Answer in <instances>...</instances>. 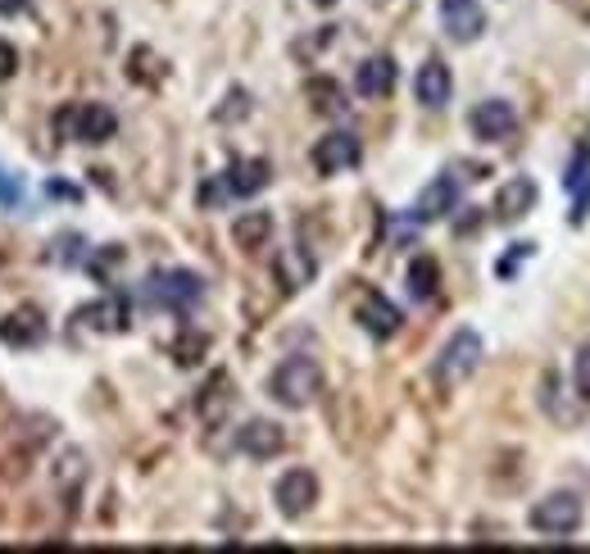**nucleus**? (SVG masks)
<instances>
[{
    "mask_svg": "<svg viewBox=\"0 0 590 554\" xmlns=\"http://www.w3.org/2000/svg\"><path fill=\"white\" fill-rule=\"evenodd\" d=\"M318 391H323V369L309 355L282 360L273 369V377H268V395L277 400V405H286V410H309L314 400H318Z\"/></svg>",
    "mask_w": 590,
    "mask_h": 554,
    "instance_id": "obj_1",
    "label": "nucleus"
},
{
    "mask_svg": "<svg viewBox=\"0 0 590 554\" xmlns=\"http://www.w3.org/2000/svg\"><path fill=\"white\" fill-rule=\"evenodd\" d=\"M145 300H151L155 310L191 314L205 300V282H201V273H191V269H164V273L145 278Z\"/></svg>",
    "mask_w": 590,
    "mask_h": 554,
    "instance_id": "obj_2",
    "label": "nucleus"
},
{
    "mask_svg": "<svg viewBox=\"0 0 590 554\" xmlns=\"http://www.w3.org/2000/svg\"><path fill=\"white\" fill-rule=\"evenodd\" d=\"M477 364H481V336L464 328V332H455L446 341V350H440L436 377H440V386H459V382H468L477 373Z\"/></svg>",
    "mask_w": 590,
    "mask_h": 554,
    "instance_id": "obj_3",
    "label": "nucleus"
},
{
    "mask_svg": "<svg viewBox=\"0 0 590 554\" xmlns=\"http://www.w3.org/2000/svg\"><path fill=\"white\" fill-rule=\"evenodd\" d=\"M527 523L540 532V536H572L581 527V500L559 491V495H546L540 505L527 514Z\"/></svg>",
    "mask_w": 590,
    "mask_h": 554,
    "instance_id": "obj_4",
    "label": "nucleus"
},
{
    "mask_svg": "<svg viewBox=\"0 0 590 554\" xmlns=\"http://www.w3.org/2000/svg\"><path fill=\"white\" fill-rule=\"evenodd\" d=\"M359 160H364V145H359L355 132H327V137L314 145V169H318L323 178L350 173V169H359Z\"/></svg>",
    "mask_w": 590,
    "mask_h": 554,
    "instance_id": "obj_5",
    "label": "nucleus"
},
{
    "mask_svg": "<svg viewBox=\"0 0 590 554\" xmlns=\"http://www.w3.org/2000/svg\"><path fill=\"white\" fill-rule=\"evenodd\" d=\"M318 500V477L309 469H291L282 482H277V510L286 518H305Z\"/></svg>",
    "mask_w": 590,
    "mask_h": 554,
    "instance_id": "obj_6",
    "label": "nucleus"
},
{
    "mask_svg": "<svg viewBox=\"0 0 590 554\" xmlns=\"http://www.w3.org/2000/svg\"><path fill=\"white\" fill-rule=\"evenodd\" d=\"M60 123H69L73 137L87 141V145H101V141H110V137L119 132V119H114V110H105V105H78V110H69Z\"/></svg>",
    "mask_w": 590,
    "mask_h": 554,
    "instance_id": "obj_7",
    "label": "nucleus"
},
{
    "mask_svg": "<svg viewBox=\"0 0 590 554\" xmlns=\"http://www.w3.org/2000/svg\"><path fill=\"white\" fill-rule=\"evenodd\" d=\"M236 450H241V455H251V460H273V455L286 450V432L277 423H268V419H251L236 432Z\"/></svg>",
    "mask_w": 590,
    "mask_h": 554,
    "instance_id": "obj_8",
    "label": "nucleus"
},
{
    "mask_svg": "<svg viewBox=\"0 0 590 554\" xmlns=\"http://www.w3.org/2000/svg\"><path fill=\"white\" fill-rule=\"evenodd\" d=\"M450 210H459V182H455V173H440V178H431V187L418 195L414 219H418V223H436V219H450Z\"/></svg>",
    "mask_w": 590,
    "mask_h": 554,
    "instance_id": "obj_9",
    "label": "nucleus"
},
{
    "mask_svg": "<svg viewBox=\"0 0 590 554\" xmlns=\"http://www.w3.org/2000/svg\"><path fill=\"white\" fill-rule=\"evenodd\" d=\"M468 123H472V132H477L481 141H505V137L518 132V114H513L509 100H481Z\"/></svg>",
    "mask_w": 590,
    "mask_h": 554,
    "instance_id": "obj_10",
    "label": "nucleus"
},
{
    "mask_svg": "<svg viewBox=\"0 0 590 554\" xmlns=\"http://www.w3.org/2000/svg\"><path fill=\"white\" fill-rule=\"evenodd\" d=\"M414 95H418V105H427V110H446L450 95H455L450 69L440 64V60H427V64L418 69V78H414Z\"/></svg>",
    "mask_w": 590,
    "mask_h": 554,
    "instance_id": "obj_11",
    "label": "nucleus"
},
{
    "mask_svg": "<svg viewBox=\"0 0 590 554\" xmlns=\"http://www.w3.org/2000/svg\"><path fill=\"white\" fill-rule=\"evenodd\" d=\"M396 82H400V69H396V60H390V56H373L355 73V91L364 100H386L390 91H396Z\"/></svg>",
    "mask_w": 590,
    "mask_h": 554,
    "instance_id": "obj_12",
    "label": "nucleus"
},
{
    "mask_svg": "<svg viewBox=\"0 0 590 554\" xmlns=\"http://www.w3.org/2000/svg\"><path fill=\"white\" fill-rule=\"evenodd\" d=\"M440 23L455 41H477L486 32V14L477 0H440Z\"/></svg>",
    "mask_w": 590,
    "mask_h": 554,
    "instance_id": "obj_13",
    "label": "nucleus"
},
{
    "mask_svg": "<svg viewBox=\"0 0 590 554\" xmlns=\"http://www.w3.org/2000/svg\"><path fill=\"white\" fill-rule=\"evenodd\" d=\"M273 182V164L268 160H236L223 173V195H260Z\"/></svg>",
    "mask_w": 590,
    "mask_h": 554,
    "instance_id": "obj_14",
    "label": "nucleus"
},
{
    "mask_svg": "<svg viewBox=\"0 0 590 554\" xmlns=\"http://www.w3.org/2000/svg\"><path fill=\"white\" fill-rule=\"evenodd\" d=\"M359 323H364V332H368V336L386 341V336H396V332H400V310L390 305L386 295L368 291V295L359 300Z\"/></svg>",
    "mask_w": 590,
    "mask_h": 554,
    "instance_id": "obj_15",
    "label": "nucleus"
},
{
    "mask_svg": "<svg viewBox=\"0 0 590 554\" xmlns=\"http://www.w3.org/2000/svg\"><path fill=\"white\" fill-rule=\"evenodd\" d=\"M531 210H536V182L531 178H509L500 187V195H496V219L500 223H518Z\"/></svg>",
    "mask_w": 590,
    "mask_h": 554,
    "instance_id": "obj_16",
    "label": "nucleus"
},
{
    "mask_svg": "<svg viewBox=\"0 0 590 554\" xmlns=\"http://www.w3.org/2000/svg\"><path fill=\"white\" fill-rule=\"evenodd\" d=\"M91 332H128V300L123 295H105V300H95V305H87L82 314H78Z\"/></svg>",
    "mask_w": 590,
    "mask_h": 554,
    "instance_id": "obj_17",
    "label": "nucleus"
},
{
    "mask_svg": "<svg viewBox=\"0 0 590 554\" xmlns=\"http://www.w3.org/2000/svg\"><path fill=\"white\" fill-rule=\"evenodd\" d=\"M41 336H45V319H41L37 310H19V314H10V319H0V341H6V345L28 350V345H37Z\"/></svg>",
    "mask_w": 590,
    "mask_h": 554,
    "instance_id": "obj_18",
    "label": "nucleus"
},
{
    "mask_svg": "<svg viewBox=\"0 0 590 554\" xmlns=\"http://www.w3.org/2000/svg\"><path fill=\"white\" fill-rule=\"evenodd\" d=\"M563 187L577 195L572 223H581V219H586V205H590V145H581L577 155H572V164H568V173H563Z\"/></svg>",
    "mask_w": 590,
    "mask_h": 554,
    "instance_id": "obj_19",
    "label": "nucleus"
},
{
    "mask_svg": "<svg viewBox=\"0 0 590 554\" xmlns=\"http://www.w3.org/2000/svg\"><path fill=\"white\" fill-rule=\"evenodd\" d=\"M268 236H273V214L268 210H251V214H241L232 223V241L241 250H260V245H268Z\"/></svg>",
    "mask_w": 590,
    "mask_h": 554,
    "instance_id": "obj_20",
    "label": "nucleus"
},
{
    "mask_svg": "<svg viewBox=\"0 0 590 554\" xmlns=\"http://www.w3.org/2000/svg\"><path fill=\"white\" fill-rule=\"evenodd\" d=\"M227 400H232V391H227V373H214V382L201 391V400H195V405H201V419H205V423H218L223 410H227Z\"/></svg>",
    "mask_w": 590,
    "mask_h": 554,
    "instance_id": "obj_21",
    "label": "nucleus"
},
{
    "mask_svg": "<svg viewBox=\"0 0 590 554\" xmlns=\"http://www.w3.org/2000/svg\"><path fill=\"white\" fill-rule=\"evenodd\" d=\"M436 286H440V269H436V260H431V255H418V260L409 264V291H414V300H431Z\"/></svg>",
    "mask_w": 590,
    "mask_h": 554,
    "instance_id": "obj_22",
    "label": "nucleus"
},
{
    "mask_svg": "<svg viewBox=\"0 0 590 554\" xmlns=\"http://www.w3.org/2000/svg\"><path fill=\"white\" fill-rule=\"evenodd\" d=\"M205 350H210V332H195V328H186L177 341H173V360L182 364V369H195L205 360Z\"/></svg>",
    "mask_w": 590,
    "mask_h": 554,
    "instance_id": "obj_23",
    "label": "nucleus"
},
{
    "mask_svg": "<svg viewBox=\"0 0 590 554\" xmlns=\"http://www.w3.org/2000/svg\"><path fill=\"white\" fill-rule=\"evenodd\" d=\"M305 95H309V105H314L318 114H340V110H346V100H340V87H336L332 78H309Z\"/></svg>",
    "mask_w": 590,
    "mask_h": 554,
    "instance_id": "obj_24",
    "label": "nucleus"
},
{
    "mask_svg": "<svg viewBox=\"0 0 590 554\" xmlns=\"http://www.w3.org/2000/svg\"><path fill=\"white\" fill-rule=\"evenodd\" d=\"M572 391L581 405H590V345H581L572 355Z\"/></svg>",
    "mask_w": 590,
    "mask_h": 554,
    "instance_id": "obj_25",
    "label": "nucleus"
},
{
    "mask_svg": "<svg viewBox=\"0 0 590 554\" xmlns=\"http://www.w3.org/2000/svg\"><path fill=\"white\" fill-rule=\"evenodd\" d=\"M0 205H6V210L23 205V178L14 169H6V164H0Z\"/></svg>",
    "mask_w": 590,
    "mask_h": 554,
    "instance_id": "obj_26",
    "label": "nucleus"
},
{
    "mask_svg": "<svg viewBox=\"0 0 590 554\" xmlns=\"http://www.w3.org/2000/svg\"><path fill=\"white\" fill-rule=\"evenodd\" d=\"M19 73V50L10 41H0V82H10Z\"/></svg>",
    "mask_w": 590,
    "mask_h": 554,
    "instance_id": "obj_27",
    "label": "nucleus"
},
{
    "mask_svg": "<svg viewBox=\"0 0 590 554\" xmlns=\"http://www.w3.org/2000/svg\"><path fill=\"white\" fill-rule=\"evenodd\" d=\"M45 195H60V200H73L78 191H73V187H64V182H45Z\"/></svg>",
    "mask_w": 590,
    "mask_h": 554,
    "instance_id": "obj_28",
    "label": "nucleus"
},
{
    "mask_svg": "<svg viewBox=\"0 0 590 554\" xmlns=\"http://www.w3.org/2000/svg\"><path fill=\"white\" fill-rule=\"evenodd\" d=\"M28 0H0V14H23Z\"/></svg>",
    "mask_w": 590,
    "mask_h": 554,
    "instance_id": "obj_29",
    "label": "nucleus"
},
{
    "mask_svg": "<svg viewBox=\"0 0 590 554\" xmlns=\"http://www.w3.org/2000/svg\"><path fill=\"white\" fill-rule=\"evenodd\" d=\"M314 6H323V10H327V6H336V0H314Z\"/></svg>",
    "mask_w": 590,
    "mask_h": 554,
    "instance_id": "obj_30",
    "label": "nucleus"
}]
</instances>
